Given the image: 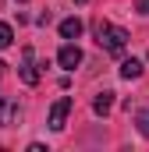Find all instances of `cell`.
<instances>
[{
    "instance_id": "cell-1",
    "label": "cell",
    "mask_w": 149,
    "mask_h": 152,
    "mask_svg": "<svg viewBox=\"0 0 149 152\" xmlns=\"http://www.w3.org/2000/svg\"><path fill=\"white\" fill-rule=\"evenodd\" d=\"M96 42H100L107 53H124V46H128V32L117 28V25H110V21H96Z\"/></svg>"
},
{
    "instance_id": "cell-2",
    "label": "cell",
    "mask_w": 149,
    "mask_h": 152,
    "mask_svg": "<svg viewBox=\"0 0 149 152\" xmlns=\"http://www.w3.org/2000/svg\"><path fill=\"white\" fill-rule=\"evenodd\" d=\"M57 64H60V67H64V71H74V67H78V64H82V50H78V46H74L71 39H68V42H64V46H60V50H57Z\"/></svg>"
},
{
    "instance_id": "cell-3",
    "label": "cell",
    "mask_w": 149,
    "mask_h": 152,
    "mask_svg": "<svg viewBox=\"0 0 149 152\" xmlns=\"http://www.w3.org/2000/svg\"><path fill=\"white\" fill-rule=\"evenodd\" d=\"M18 78H21L25 85H39V67H36V53H32V50H25V53H21V67H18Z\"/></svg>"
},
{
    "instance_id": "cell-4",
    "label": "cell",
    "mask_w": 149,
    "mask_h": 152,
    "mask_svg": "<svg viewBox=\"0 0 149 152\" xmlns=\"http://www.w3.org/2000/svg\"><path fill=\"white\" fill-rule=\"evenodd\" d=\"M68 113H71V99H68V96H60V99L50 106V127H53V131H64Z\"/></svg>"
},
{
    "instance_id": "cell-5",
    "label": "cell",
    "mask_w": 149,
    "mask_h": 152,
    "mask_svg": "<svg viewBox=\"0 0 149 152\" xmlns=\"http://www.w3.org/2000/svg\"><path fill=\"white\" fill-rule=\"evenodd\" d=\"M14 120H18V103L0 96V127H11Z\"/></svg>"
},
{
    "instance_id": "cell-6",
    "label": "cell",
    "mask_w": 149,
    "mask_h": 152,
    "mask_svg": "<svg viewBox=\"0 0 149 152\" xmlns=\"http://www.w3.org/2000/svg\"><path fill=\"white\" fill-rule=\"evenodd\" d=\"M82 36V18H64V21H60V39H78Z\"/></svg>"
},
{
    "instance_id": "cell-7",
    "label": "cell",
    "mask_w": 149,
    "mask_h": 152,
    "mask_svg": "<svg viewBox=\"0 0 149 152\" xmlns=\"http://www.w3.org/2000/svg\"><path fill=\"white\" fill-rule=\"evenodd\" d=\"M110 106H114V92H100V96L92 99V110H96L100 117H107V113H110Z\"/></svg>"
},
{
    "instance_id": "cell-8",
    "label": "cell",
    "mask_w": 149,
    "mask_h": 152,
    "mask_svg": "<svg viewBox=\"0 0 149 152\" xmlns=\"http://www.w3.org/2000/svg\"><path fill=\"white\" fill-rule=\"evenodd\" d=\"M142 75V60H135V57H131V60H124V64H121V78H128V81H131V78H139Z\"/></svg>"
},
{
    "instance_id": "cell-9",
    "label": "cell",
    "mask_w": 149,
    "mask_h": 152,
    "mask_svg": "<svg viewBox=\"0 0 149 152\" xmlns=\"http://www.w3.org/2000/svg\"><path fill=\"white\" fill-rule=\"evenodd\" d=\"M11 39H14L11 25H7V21H0V50H7V46H11Z\"/></svg>"
},
{
    "instance_id": "cell-10",
    "label": "cell",
    "mask_w": 149,
    "mask_h": 152,
    "mask_svg": "<svg viewBox=\"0 0 149 152\" xmlns=\"http://www.w3.org/2000/svg\"><path fill=\"white\" fill-rule=\"evenodd\" d=\"M135 120H139V134H142V138H149V110H142Z\"/></svg>"
},
{
    "instance_id": "cell-11",
    "label": "cell",
    "mask_w": 149,
    "mask_h": 152,
    "mask_svg": "<svg viewBox=\"0 0 149 152\" xmlns=\"http://www.w3.org/2000/svg\"><path fill=\"white\" fill-rule=\"evenodd\" d=\"M135 11H139V14H149V0H139V4H135Z\"/></svg>"
},
{
    "instance_id": "cell-12",
    "label": "cell",
    "mask_w": 149,
    "mask_h": 152,
    "mask_svg": "<svg viewBox=\"0 0 149 152\" xmlns=\"http://www.w3.org/2000/svg\"><path fill=\"white\" fill-rule=\"evenodd\" d=\"M18 4H25V0H18Z\"/></svg>"
},
{
    "instance_id": "cell-13",
    "label": "cell",
    "mask_w": 149,
    "mask_h": 152,
    "mask_svg": "<svg viewBox=\"0 0 149 152\" xmlns=\"http://www.w3.org/2000/svg\"><path fill=\"white\" fill-rule=\"evenodd\" d=\"M0 67H4V64H0Z\"/></svg>"
}]
</instances>
